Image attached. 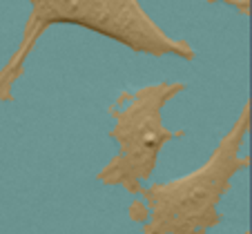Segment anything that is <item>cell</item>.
I'll list each match as a JSON object with an SVG mask.
<instances>
[{
	"label": "cell",
	"mask_w": 252,
	"mask_h": 234,
	"mask_svg": "<svg viewBox=\"0 0 252 234\" xmlns=\"http://www.w3.org/2000/svg\"><path fill=\"white\" fill-rule=\"evenodd\" d=\"M69 23L94 29L107 38L132 47L134 52L165 56L174 54L192 58L194 52L186 43L172 40L150 20L136 0H32V16L25 29V38L18 54L0 74V98H9V89L20 76L25 58L47 25Z\"/></svg>",
	"instance_id": "6da1fadb"
},
{
	"label": "cell",
	"mask_w": 252,
	"mask_h": 234,
	"mask_svg": "<svg viewBox=\"0 0 252 234\" xmlns=\"http://www.w3.org/2000/svg\"><path fill=\"white\" fill-rule=\"evenodd\" d=\"M248 132V107L234 129L221 141L214 156L201 170L145 192L152 212L148 234H196L217 223V203L230 187V178L248 165L239 158V147Z\"/></svg>",
	"instance_id": "7a4b0ae2"
},
{
	"label": "cell",
	"mask_w": 252,
	"mask_h": 234,
	"mask_svg": "<svg viewBox=\"0 0 252 234\" xmlns=\"http://www.w3.org/2000/svg\"><path fill=\"white\" fill-rule=\"evenodd\" d=\"M181 89L183 85H154L123 96V110H114V139L119 141L121 152L100 172V181L136 190L138 183L152 174L161 147L174 139V134L161 123V107Z\"/></svg>",
	"instance_id": "3957f363"
}]
</instances>
